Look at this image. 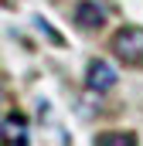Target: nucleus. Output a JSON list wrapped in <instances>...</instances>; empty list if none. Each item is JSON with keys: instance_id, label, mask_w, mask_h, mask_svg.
Segmentation results:
<instances>
[{"instance_id": "obj_1", "label": "nucleus", "mask_w": 143, "mask_h": 146, "mask_svg": "<svg viewBox=\"0 0 143 146\" xmlns=\"http://www.w3.org/2000/svg\"><path fill=\"white\" fill-rule=\"evenodd\" d=\"M109 51L123 61V65H143V27H123L109 41Z\"/></svg>"}, {"instance_id": "obj_2", "label": "nucleus", "mask_w": 143, "mask_h": 146, "mask_svg": "<svg viewBox=\"0 0 143 146\" xmlns=\"http://www.w3.org/2000/svg\"><path fill=\"white\" fill-rule=\"evenodd\" d=\"M85 85L92 88V92H109L112 85H116V68L109 65V61H92L89 65V72H85Z\"/></svg>"}, {"instance_id": "obj_3", "label": "nucleus", "mask_w": 143, "mask_h": 146, "mask_svg": "<svg viewBox=\"0 0 143 146\" xmlns=\"http://www.w3.org/2000/svg\"><path fill=\"white\" fill-rule=\"evenodd\" d=\"M75 24H82L85 31H96V27L106 24V10L96 0H78L75 3Z\"/></svg>"}, {"instance_id": "obj_4", "label": "nucleus", "mask_w": 143, "mask_h": 146, "mask_svg": "<svg viewBox=\"0 0 143 146\" xmlns=\"http://www.w3.org/2000/svg\"><path fill=\"white\" fill-rule=\"evenodd\" d=\"M96 143L99 146H133L136 136L133 133H102V136H96Z\"/></svg>"}, {"instance_id": "obj_5", "label": "nucleus", "mask_w": 143, "mask_h": 146, "mask_svg": "<svg viewBox=\"0 0 143 146\" xmlns=\"http://www.w3.org/2000/svg\"><path fill=\"white\" fill-rule=\"evenodd\" d=\"M3 133H7V139H10V143H27V133H24V122L17 126V122H14L10 115L3 119Z\"/></svg>"}]
</instances>
